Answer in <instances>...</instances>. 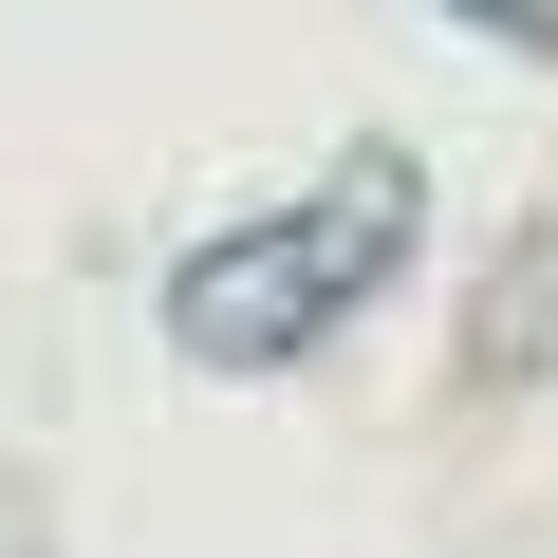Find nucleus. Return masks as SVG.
I'll use <instances>...</instances> for the list:
<instances>
[{"label": "nucleus", "instance_id": "obj_1", "mask_svg": "<svg viewBox=\"0 0 558 558\" xmlns=\"http://www.w3.org/2000/svg\"><path fill=\"white\" fill-rule=\"evenodd\" d=\"M410 242H428V168L410 149H336L317 186L168 242V354L186 373H317L373 299H410Z\"/></svg>", "mask_w": 558, "mask_h": 558}, {"label": "nucleus", "instance_id": "obj_2", "mask_svg": "<svg viewBox=\"0 0 558 558\" xmlns=\"http://www.w3.org/2000/svg\"><path fill=\"white\" fill-rule=\"evenodd\" d=\"M447 20H484V38H521V57H558V0H447Z\"/></svg>", "mask_w": 558, "mask_h": 558}]
</instances>
